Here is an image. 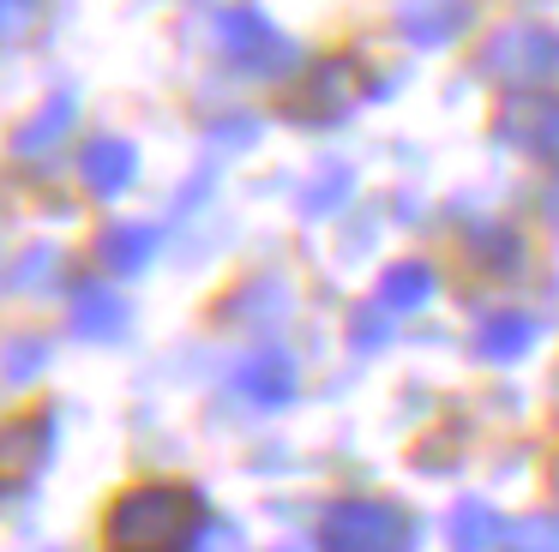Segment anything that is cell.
I'll use <instances>...</instances> for the list:
<instances>
[{"instance_id": "cell-1", "label": "cell", "mask_w": 559, "mask_h": 552, "mask_svg": "<svg viewBox=\"0 0 559 552\" xmlns=\"http://www.w3.org/2000/svg\"><path fill=\"white\" fill-rule=\"evenodd\" d=\"M109 552H187L205 535V511L187 487L169 480H145V487H127L109 504Z\"/></svg>"}, {"instance_id": "cell-2", "label": "cell", "mask_w": 559, "mask_h": 552, "mask_svg": "<svg viewBox=\"0 0 559 552\" xmlns=\"http://www.w3.org/2000/svg\"><path fill=\"white\" fill-rule=\"evenodd\" d=\"M475 72L506 91H542L547 79H559V31L547 24H499L475 55Z\"/></svg>"}, {"instance_id": "cell-3", "label": "cell", "mask_w": 559, "mask_h": 552, "mask_svg": "<svg viewBox=\"0 0 559 552\" xmlns=\"http://www.w3.org/2000/svg\"><path fill=\"white\" fill-rule=\"evenodd\" d=\"M319 547L325 552H409L415 528L403 516V504L391 499H337L325 511Z\"/></svg>"}, {"instance_id": "cell-4", "label": "cell", "mask_w": 559, "mask_h": 552, "mask_svg": "<svg viewBox=\"0 0 559 552\" xmlns=\"http://www.w3.org/2000/svg\"><path fill=\"white\" fill-rule=\"evenodd\" d=\"M217 48H223V60H229V67H241V72H277V67H289V36H283L265 12H253V7L223 12V19H217Z\"/></svg>"}, {"instance_id": "cell-5", "label": "cell", "mask_w": 559, "mask_h": 552, "mask_svg": "<svg viewBox=\"0 0 559 552\" xmlns=\"http://www.w3.org/2000/svg\"><path fill=\"white\" fill-rule=\"evenodd\" d=\"M499 132H506V144H518L523 156L554 163V156H559V96L518 91L506 108H499Z\"/></svg>"}, {"instance_id": "cell-6", "label": "cell", "mask_w": 559, "mask_h": 552, "mask_svg": "<svg viewBox=\"0 0 559 552\" xmlns=\"http://www.w3.org/2000/svg\"><path fill=\"white\" fill-rule=\"evenodd\" d=\"M355 96H367V67L349 55H337V60H325V67H313V79L301 84V96H295L289 108L307 120H325V115H343Z\"/></svg>"}, {"instance_id": "cell-7", "label": "cell", "mask_w": 559, "mask_h": 552, "mask_svg": "<svg viewBox=\"0 0 559 552\" xmlns=\"http://www.w3.org/2000/svg\"><path fill=\"white\" fill-rule=\"evenodd\" d=\"M85 187L97 192V199H121L127 187L139 180V151L127 139H115V132H103V139L85 144Z\"/></svg>"}, {"instance_id": "cell-8", "label": "cell", "mask_w": 559, "mask_h": 552, "mask_svg": "<svg viewBox=\"0 0 559 552\" xmlns=\"http://www.w3.org/2000/svg\"><path fill=\"white\" fill-rule=\"evenodd\" d=\"M397 24H403L409 43L445 48L451 36H463V24H469V0H397Z\"/></svg>"}, {"instance_id": "cell-9", "label": "cell", "mask_w": 559, "mask_h": 552, "mask_svg": "<svg viewBox=\"0 0 559 552\" xmlns=\"http://www.w3.org/2000/svg\"><path fill=\"white\" fill-rule=\"evenodd\" d=\"M235 391L259 408H283L295 396V360L283 348H265V355H247L235 367Z\"/></svg>"}, {"instance_id": "cell-10", "label": "cell", "mask_w": 559, "mask_h": 552, "mask_svg": "<svg viewBox=\"0 0 559 552\" xmlns=\"http://www.w3.org/2000/svg\"><path fill=\"white\" fill-rule=\"evenodd\" d=\"M157 240H163V235H157L151 223H115L109 235L97 240V264H103L109 276H139L151 259H157Z\"/></svg>"}, {"instance_id": "cell-11", "label": "cell", "mask_w": 559, "mask_h": 552, "mask_svg": "<svg viewBox=\"0 0 559 552\" xmlns=\"http://www.w3.org/2000/svg\"><path fill=\"white\" fill-rule=\"evenodd\" d=\"M127 300L115 295V288H85V295L73 300V324H79V336H97V343H121L127 336Z\"/></svg>"}, {"instance_id": "cell-12", "label": "cell", "mask_w": 559, "mask_h": 552, "mask_svg": "<svg viewBox=\"0 0 559 552\" xmlns=\"http://www.w3.org/2000/svg\"><path fill=\"white\" fill-rule=\"evenodd\" d=\"M499 540H506V523H499L487 504L463 499L457 511H451V552H493Z\"/></svg>"}, {"instance_id": "cell-13", "label": "cell", "mask_w": 559, "mask_h": 552, "mask_svg": "<svg viewBox=\"0 0 559 552\" xmlns=\"http://www.w3.org/2000/svg\"><path fill=\"white\" fill-rule=\"evenodd\" d=\"M530 343H535V319H530V312H499V319H487L481 331H475L481 360H518Z\"/></svg>"}, {"instance_id": "cell-14", "label": "cell", "mask_w": 559, "mask_h": 552, "mask_svg": "<svg viewBox=\"0 0 559 552\" xmlns=\"http://www.w3.org/2000/svg\"><path fill=\"white\" fill-rule=\"evenodd\" d=\"M289 307H295V300H289V288H283L277 276H259V283H247L241 295L229 300V312H235V319H247V324H277Z\"/></svg>"}, {"instance_id": "cell-15", "label": "cell", "mask_w": 559, "mask_h": 552, "mask_svg": "<svg viewBox=\"0 0 559 552\" xmlns=\"http://www.w3.org/2000/svg\"><path fill=\"white\" fill-rule=\"evenodd\" d=\"M379 300H385L391 312L427 307V300H433V271H427V264H391L385 283H379Z\"/></svg>"}, {"instance_id": "cell-16", "label": "cell", "mask_w": 559, "mask_h": 552, "mask_svg": "<svg viewBox=\"0 0 559 552\" xmlns=\"http://www.w3.org/2000/svg\"><path fill=\"white\" fill-rule=\"evenodd\" d=\"M43 456H49V415L19 420L13 439H7V468H13V487L31 475V468H43Z\"/></svg>"}, {"instance_id": "cell-17", "label": "cell", "mask_w": 559, "mask_h": 552, "mask_svg": "<svg viewBox=\"0 0 559 552\" xmlns=\"http://www.w3.org/2000/svg\"><path fill=\"white\" fill-rule=\"evenodd\" d=\"M61 264H67V252L55 247V240H49V247H31L25 259L13 264V288H19V295H37V288H55V271H61Z\"/></svg>"}, {"instance_id": "cell-18", "label": "cell", "mask_w": 559, "mask_h": 552, "mask_svg": "<svg viewBox=\"0 0 559 552\" xmlns=\"http://www.w3.org/2000/svg\"><path fill=\"white\" fill-rule=\"evenodd\" d=\"M73 115H79V96H73V91H61V96H55V103H49V108H43V115L25 127V139H19V151H49V144L61 139V127H67Z\"/></svg>"}, {"instance_id": "cell-19", "label": "cell", "mask_w": 559, "mask_h": 552, "mask_svg": "<svg viewBox=\"0 0 559 552\" xmlns=\"http://www.w3.org/2000/svg\"><path fill=\"white\" fill-rule=\"evenodd\" d=\"M511 552H559V516L542 511V516H523L511 528Z\"/></svg>"}, {"instance_id": "cell-20", "label": "cell", "mask_w": 559, "mask_h": 552, "mask_svg": "<svg viewBox=\"0 0 559 552\" xmlns=\"http://www.w3.org/2000/svg\"><path fill=\"white\" fill-rule=\"evenodd\" d=\"M43 0H0V24H7V43H25L31 31H43Z\"/></svg>"}, {"instance_id": "cell-21", "label": "cell", "mask_w": 559, "mask_h": 552, "mask_svg": "<svg viewBox=\"0 0 559 552\" xmlns=\"http://www.w3.org/2000/svg\"><path fill=\"white\" fill-rule=\"evenodd\" d=\"M37 360H49V348H43L37 336H25V343H13V348H7V384H25Z\"/></svg>"}, {"instance_id": "cell-22", "label": "cell", "mask_w": 559, "mask_h": 552, "mask_svg": "<svg viewBox=\"0 0 559 552\" xmlns=\"http://www.w3.org/2000/svg\"><path fill=\"white\" fill-rule=\"evenodd\" d=\"M343 199H349V168H337V175H331V187L307 192V211H325V204H343Z\"/></svg>"}, {"instance_id": "cell-23", "label": "cell", "mask_w": 559, "mask_h": 552, "mask_svg": "<svg viewBox=\"0 0 559 552\" xmlns=\"http://www.w3.org/2000/svg\"><path fill=\"white\" fill-rule=\"evenodd\" d=\"M289 552H301V547H289Z\"/></svg>"}]
</instances>
